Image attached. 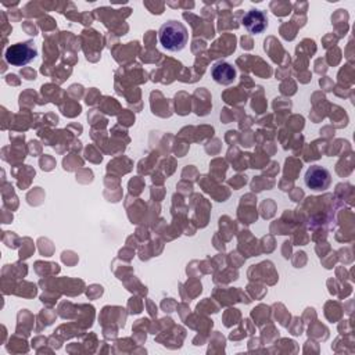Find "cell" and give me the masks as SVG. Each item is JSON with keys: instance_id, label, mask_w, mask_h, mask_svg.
<instances>
[{"instance_id": "1", "label": "cell", "mask_w": 355, "mask_h": 355, "mask_svg": "<svg viewBox=\"0 0 355 355\" xmlns=\"http://www.w3.org/2000/svg\"><path fill=\"white\" fill-rule=\"evenodd\" d=\"M159 41L160 45L168 52H182L189 41L187 28L181 21L170 20L160 27Z\"/></svg>"}, {"instance_id": "3", "label": "cell", "mask_w": 355, "mask_h": 355, "mask_svg": "<svg viewBox=\"0 0 355 355\" xmlns=\"http://www.w3.org/2000/svg\"><path fill=\"white\" fill-rule=\"evenodd\" d=\"M304 183L314 192H325L332 185V174L322 165H312L305 172Z\"/></svg>"}, {"instance_id": "4", "label": "cell", "mask_w": 355, "mask_h": 355, "mask_svg": "<svg viewBox=\"0 0 355 355\" xmlns=\"http://www.w3.org/2000/svg\"><path fill=\"white\" fill-rule=\"evenodd\" d=\"M242 24L250 34L258 35V34H263L268 28V17H267L265 12L252 9L243 16Z\"/></svg>"}, {"instance_id": "2", "label": "cell", "mask_w": 355, "mask_h": 355, "mask_svg": "<svg viewBox=\"0 0 355 355\" xmlns=\"http://www.w3.org/2000/svg\"><path fill=\"white\" fill-rule=\"evenodd\" d=\"M38 56V50L34 46L32 42H23L16 43L8 48L5 59L9 64L14 67H24L30 64L32 60H35Z\"/></svg>"}, {"instance_id": "5", "label": "cell", "mask_w": 355, "mask_h": 355, "mask_svg": "<svg viewBox=\"0 0 355 355\" xmlns=\"http://www.w3.org/2000/svg\"><path fill=\"white\" fill-rule=\"evenodd\" d=\"M236 77H238L236 68L227 61H218L211 67V78L222 86L232 85L236 81Z\"/></svg>"}]
</instances>
